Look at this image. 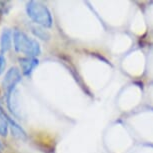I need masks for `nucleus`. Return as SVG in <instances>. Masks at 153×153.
Segmentation results:
<instances>
[{
    "label": "nucleus",
    "instance_id": "obj_7",
    "mask_svg": "<svg viewBox=\"0 0 153 153\" xmlns=\"http://www.w3.org/2000/svg\"><path fill=\"white\" fill-rule=\"evenodd\" d=\"M8 118H6L5 114L0 109V135L6 136L8 132Z\"/></svg>",
    "mask_w": 153,
    "mask_h": 153
},
{
    "label": "nucleus",
    "instance_id": "obj_2",
    "mask_svg": "<svg viewBox=\"0 0 153 153\" xmlns=\"http://www.w3.org/2000/svg\"><path fill=\"white\" fill-rule=\"evenodd\" d=\"M26 11L28 16L37 24L43 27H50L52 25V17L50 11L44 4L36 1H30L27 3Z\"/></svg>",
    "mask_w": 153,
    "mask_h": 153
},
{
    "label": "nucleus",
    "instance_id": "obj_8",
    "mask_svg": "<svg viewBox=\"0 0 153 153\" xmlns=\"http://www.w3.org/2000/svg\"><path fill=\"white\" fill-rule=\"evenodd\" d=\"M5 68V57L3 55V53L0 52V74L4 71Z\"/></svg>",
    "mask_w": 153,
    "mask_h": 153
},
{
    "label": "nucleus",
    "instance_id": "obj_4",
    "mask_svg": "<svg viewBox=\"0 0 153 153\" xmlns=\"http://www.w3.org/2000/svg\"><path fill=\"white\" fill-rule=\"evenodd\" d=\"M20 66H21V70L24 75H30L32 73L33 69L38 65V60L35 57H25L19 60Z\"/></svg>",
    "mask_w": 153,
    "mask_h": 153
},
{
    "label": "nucleus",
    "instance_id": "obj_6",
    "mask_svg": "<svg viewBox=\"0 0 153 153\" xmlns=\"http://www.w3.org/2000/svg\"><path fill=\"white\" fill-rule=\"evenodd\" d=\"M8 123H9L10 126H11V131H12L13 136L18 137V138H22V139L26 137V133L23 131V129L15 122V121H13L12 119L8 118Z\"/></svg>",
    "mask_w": 153,
    "mask_h": 153
},
{
    "label": "nucleus",
    "instance_id": "obj_3",
    "mask_svg": "<svg viewBox=\"0 0 153 153\" xmlns=\"http://www.w3.org/2000/svg\"><path fill=\"white\" fill-rule=\"evenodd\" d=\"M20 80H21V74H20V71L16 67L10 68L6 72L3 82H2V85H3V88L6 90L7 95L12 93L16 84Z\"/></svg>",
    "mask_w": 153,
    "mask_h": 153
},
{
    "label": "nucleus",
    "instance_id": "obj_1",
    "mask_svg": "<svg viewBox=\"0 0 153 153\" xmlns=\"http://www.w3.org/2000/svg\"><path fill=\"white\" fill-rule=\"evenodd\" d=\"M14 48L17 52L22 53L27 57H35L41 52L39 43L35 39L31 38L26 33L15 30L13 33Z\"/></svg>",
    "mask_w": 153,
    "mask_h": 153
},
{
    "label": "nucleus",
    "instance_id": "obj_5",
    "mask_svg": "<svg viewBox=\"0 0 153 153\" xmlns=\"http://www.w3.org/2000/svg\"><path fill=\"white\" fill-rule=\"evenodd\" d=\"M11 43H12V33L9 29H3L0 37V47L2 53L9 50L11 48Z\"/></svg>",
    "mask_w": 153,
    "mask_h": 153
},
{
    "label": "nucleus",
    "instance_id": "obj_9",
    "mask_svg": "<svg viewBox=\"0 0 153 153\" xmlns=\"http://www.w3.org/2000/svg\"><path fill=\"white\" fill-rule=\"evenodd\" d=\"M0 149H1V144H0Z\"/></svg>",
    "mask_w": 153,
    "mask_h": 153
}]
</instances>
